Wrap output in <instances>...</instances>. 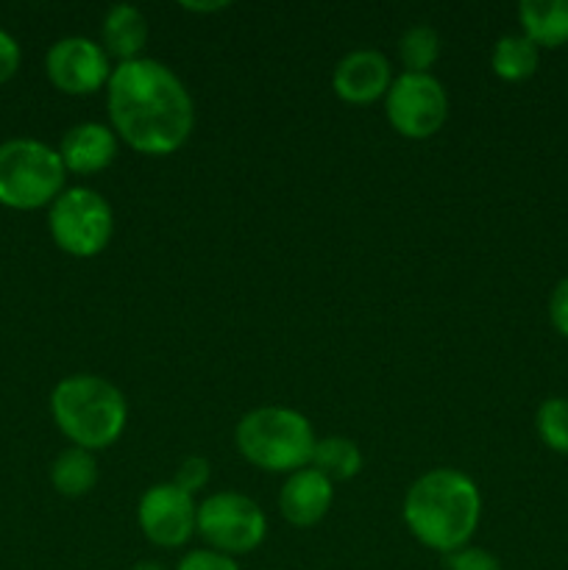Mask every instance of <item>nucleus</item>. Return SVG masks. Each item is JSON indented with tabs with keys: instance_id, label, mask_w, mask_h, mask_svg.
<instances>
[{
	"instance_id": "1",
	"label": "nucleus",
	"mask_w": 568,
	"mask_h": 570,
	"mask_svg": "<svg viewBox=\"0 0 568 570\" xmlns=\"http://www.w3.org/2000/svg\"><path fill=\"white\" fill-rule=\"evenodd\" d=\"M106 109L117 139L143 156H170L193 137V95L159 59L117 65L106 83Z\"/></svg>"
},
{
	"instance_id": "2",
	"label": "nucleus",
	"mask_w": 568,
	"mask_h": 570,
	"mask_svg": "<svg viewBox=\"0 0 568 570\" xmlns=\"http://www.w3.org/2000/svg\"><path fill=\"white\" fill-rule=\"evenodd\" d=\"M404 523L429 551L454 554L466 549L482 521V493L468 473L434 468L418 476L404 495Z\"/></svg>"
},
{
	"instance_id": "3",
	"label": "nucleus",
	"mask_w": 568,
	"mask_h": 570,
	"mask_svg": "<svg viewBox=\"0 0 568 570\" xmlns=\"http://www.w3.org/2000/svg\"><path fill=\"white\" fill-rule=\"evenodd\" d=\"M50 415L56 429L76 449L104 451L123 438L128 423V401L117 384L95 373H72L50 393Z\"/></svg>"
},
{
	"instance_id": "4",
	"label": "nucleus",
	"mask_w": 568,
	"mask_h": 570,
	"mask_svg": "<svg viewBox=\"0 0 568 570\" xmlns=\"http://www.w3.org/2000/svg\"><path fill=\"white\" fill-rule=\"evenodd\" d=\"M315 432L306 415L290 406H256L239 417L234 445L248 465L267 473H295L310 465Z\"/></svg>"
},
{
	"instance_id": "5",
	"label": "nucleus",
	"mask_w": 568,
	"mask_h": 570,
	"mask_svg": "<svg viewBox=\"0 0 568 570\" xmlns=\"http://www.w3.org/2000/svg\"><path fill=\"white\" fill-rule=\"evenodd\" d=\"M67 170L59 150L31 137L0 145V206L14 212L50 209L65 193Z\"/></svg>"
},
{
	"instance_id": "6",
	"label": "nucleus",
	"mask_w": 568,
	"mask_h": 570,
	"mask_svg": "<svg viewBox=\"0 0 568 570\" xmlns=\"http://www.w3.org/2000/svg\"><path fill=\"white\" fill-rule=\"evenodd\" d=\"M48 232L61 254L92 259L109 248L115 234V212L98 189L67 187L50 204Z\"/></svg>"
},
{
	"instance_id": "7",
	"label": "nucleus",
	"mask_w": 568,
	"mask_h": 570,
	"mask_svg": "<svg viewBox=\"0 0 568 570\" xmlns=\"http://www.w3.org/2000/svg\"><path fill=\"white\" fill-rule=\"evenodd\" d=\"M212 551L226 557L251 554L267 538V518L254 499L234 490H217L198 504V527Z\"/></svg>"
},
{
	"instance_id": "8",
	"label": "nucleus",
	"mask_w": 568,
	"mask_h": 570,
	"mask_svg": "<svg viewBox=\"0 0 568 570\" xmlns=\"http://www.w3.org/2000/svg\"><path fill=\"white\" fill-rule=\"evenodd\" d=\"M384 117L404 139H432L449 120V92L432 72H401L384 95Z\"/></svg>"
},
{
	"instance_id": "9",
	"label": "nucleus",
	"mask_w": 568,
	"mask_h": 570,
	"mask_svg": "<svg viewBox=\"0 0 568 570\" xmlns=\"http://www.w3.org/2000/svg\"><path fill=\"white\" fill-rule=\"evenodd\" d=\"M137 523L148 543L159 549H182L198 527V504L173 482H159L139 499Z\"/></svg>"
},
{
	"instance_id": "10",
	"label": "nucleus",
	"mask_w": 568,
	"mask_h": 570,
	"mask_svg": "<svg viewBox=\"0 0 568 570\" xmlns=\"http://www.w3.org/2000/svg\"><path fill=\"white\" fill-rule=\"evenodd\" d=\"M111 59L100 42L87 37H65L53 42L45 56L48 81L65 95H95L109 83Z\"/></svg>"
},
{
	"instance_id": "11",
	"label": "nucleus",
	"mask_w": 568,
	"mask_h": 570,
	"mask_svg": "<svg viewBox=\"0 0 568 570\" xmlns=\"http://www.w3.org/2000/svg\"><path fill=\"white\" fill-rule=\"evenodd\" d=\"M393 83V67L382 50L356 48L334 65L332 89L343 104L368 106L384 100Z\"/></svg>"
},
{
	"instance_id": "12",
	"label": "nucleus",
	"mask_w": 568,
	"mask_h": 570,
	"mask_svg": "<svg viewBox=\"0 0 568 570\" xmlns=\"http://www.w3.org/2000/svg\"><path fill=\"white\" fill-rule=\"evenodd\" d=\"M334 504V484L315 468H301L284 479L278 490V512L298 529L317 527Z\"/></svg>"
},
{
	"instance_id": "13",
	"label": "nucleus",
	"mask_w": 568,
	"mask_h": 570,
	"mask_svg": "<svg viewBox=\"0 0 568 570\" xmlns=\"http://www.w3.org/2000/svg\"><path fill=\"white\" fill-rule=\"evenodd\" d=\"M117 148H120V139L106 122L87 120L67 128L56 150H59L61 165H65L67 173L95 176V173L111 167V161L117 159Z\"/></svg>"
},
{
	"instance_id": "14",
	"label": "nucleus",
	"mask_w": 568,
	"mask_h": 570,
	"mask_svg": "<svg viewBox=\"0 0 568 570\" xmlns=\"http://www.w3.org/2000/svg\"><path fill=\"white\" fill-rule=\"evenodd\" d=\"M150 26L148 17L137 9V6L117 3L111 6L104 14L100 22V48L106 50L109 59H117V65L123 61L143 59V50L148 45Z\"/></svg>"
},
{
	"instance_id": "15",
	"label": "nucleus",
	"mask_w": 568,
	"mask_h": 570,
	"mask_svg": "<svg viewBox=\"0 0 568 570\" xmlns=\"http://www.w3.org/2000/svg\"><path fill=\"white\" fill-rule=\"evenodd\" d=\"M518 22L523 37L538 48L568 45V0H521Z\"/></svg>"
},
{
	"instance_id": "16",
	"label": "nucleus",
	"mask_w": 568,
	"mask_h": 570,
	"mask_svg": "<svg viewBox=\"0 0 568 570\" xmlns=\"http://www.w3.org/2000/svg\"><path fill=\"white\" fill-rule=\"evenodd\" d=\"M50 484L65 499H84L98 484V460L92 451L70 445L50 465Z\"/></svg>"
},
{
	"instance_id": "17",
	"label": "nucleus",
	"mask_w": 568,
	"mask_h": 570,
	"mask_svg": "<svg viewBox=\"0 0 568 570\" xmlns=\"http://www.w3.org/2000/svg\"><path fill=\"white\" fill-rule=\"evenodd\" d=\"M540 65V48L529 42L523 33H505L496 39L493 53H490V67H493L496 78L507 83L527 81L538 72Z\"/></svg>"
},
{
	"instance_id": "18",
	"label": "nucleus",
	"mask_w": 568,
	"mask_h": 570,
	"mask_svg": "<svg viewBox=\"0 0 568 570\" xmlns=\"http://www.w3.org/2000/svg\"><path fill=\"white\" fill-rule=\"evenodd\" d=\"M310 468H315L317 473H323V476H326L332 484L349 482V479L360 476L362 451L354 440L332 434V438L317 440L315 451H312Z\"/></svg>"
},
{
	"instance_id": "19",
	"label": "nucleus",
	"mask_w": 568,
	"mask_h": 570,
	"mask_svg": "<svg viewBox=\"0 0 568 570\" xmlns=\"http://www.w3.org/2000/svg\"><path fill=\"white\" fill-rule=\"evenodd\" d=\"M440 33L432 26H412L399 39V59L404 72H429L440 59Z\"/></svg>"
},
{
	"instance_id": "20",
	"label": "nucleus",
	"mask_w": 568,
	"mask_h": 570,
	"mask_svg": "<svg viewBox=\"0 0 568 570\" xmlns=\"http://www.w3.org/2000/svg\"><path fill=\"white\" fill-rule=\"evenodd\" d=\"M535 432L546 449L568 456V399L562 395L546 399L535 412Z\"/></svg>"
},
{
	"instance_id": "21",
	"label": "nucleus",
	"mask_w": 568,
	"mask_h": 570,
	"mask_svg": "<svg viewBox=\"0 0 568 570\" xmlns=\"http://www.w3.org/2000/svg\"><path fill=\"white\" fill-rule=\"evenodd\" d=\"M212 479V465L206 456H187V460H182V465H178L176 476H173V484L176 488H182L184 493H189L195 499V493H200V490L209 484Z\"/></svg>"
},
{
	"instance_id": "22",
	"label": "nucleus",
	"mask_w": 568,
	"mask_h": 570,
	"mask_svg": "<svg viewBox=\"0 0 568 570\" xmlns=\"http://www.w3.org/2000/svg\"><path fill=\"white\" fill-rule=\"evenodd\" d=\"M176 570H243V568L237 566L234 557L221 554V551L195 549V551H187V554L178 560Z\"/></svg>"
},
{
	"instance_id": "23",
	"label": "nucleus",
	"mask_w": 568,
	"mask_h": 570,
	"mask_svg": "<svg viewBox=\"0 0 568 570\" xmlns=\"http://www.w3.org/2000/svg\"><path fill=\"white\" fill-rule=\"evenodd\" d=\"M449 570H505L490 551L466 546V549L449 554Z\"/></svg>"
},
{
	"instance_id": "24",
	"label": "nucleus",
	"mask_w": 568,
	"mask_h": 570,
	"mask_svg": "<svg viewBox=\"0 0 568 570\" xmlns=\"http://www.w3.org/2000/svg\"><path fill=\"white\" fill-rule=\"evenodd\" d=\"M20 61H22L20 42H17V39L11 37L6 28H0V87H3V83H9L11 78L17 76V70H20Z\"/></svg>"
},
{
	"instance_id": "25",
	"label": "nucleus",
	"mask_w": 568,
	"mask_h": 570,
	"mask_svg": "<svg viewBox=\"0 0 568 570\" xmlns=\"http://www.w3.org/2000/svg\"><path fill=\"white\" fill-rule=\"evenodd\" d=\"M549 321L555 326L557 334L568 340V276L560 278L551 289V298H549Z\"/></svg>"
},
{
	"instance_id": "26",
	"label": "nucleus",
	"mask_w": 568,
	"mask_h": 570,
	"mask_svg": "<svg viewBox=\"0 0 568 570\" xmlns=\"http://www.w3.org/2000/svg\"><path fill=\"white\" fill-rule=\"evenodd\" d=\"M226 6L228 3H217V0H212V3H182V9L200 14V11H221V9H226Z\"/></svg>"
},
{
	"instance_id": "27",
	"label": "nucleus",
	"mask_w": 568,
	"mask_h": 570,
	"mask_svg": "<svg viewBox=\"0 0 568 570\" xmlns=\"http://www.w3.org/2000/svg\"><path fill=\"white\" fill-rule=\"evenodd\" d=\"M131 570H170V568L161 566V562H156V560H143V562H137Z\"/></svg>"
}]
</instances>
